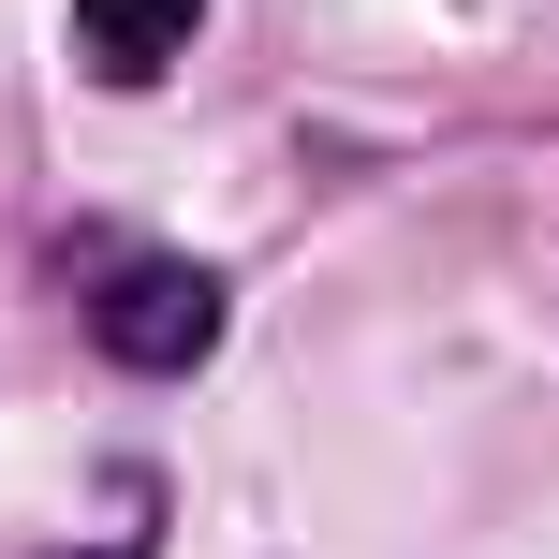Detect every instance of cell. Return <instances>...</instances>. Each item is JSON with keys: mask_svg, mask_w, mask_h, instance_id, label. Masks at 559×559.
I'll return each mask as SVG.
<instances>
[{"mask_svg": "<svg viewBox=\"0 0 559 559\" xmlns=\"http://www.w3.org/2000/svg\"><path fill=\"white\" fill-rule=\"evenodd\" d=\"M88 338H104L118 368H206L222 354V280L147 251V265H104L88 280Z\"/></svg>", "mask_w": 559, "mask_h": 559, "instance_id": "cell-1", "label": "cell"}, {"mask_svg": "<svg viewBox=\"0 0 559 559\" xmlns=\"http://www.w3.org/2000/svg\"><path fill=\"white\" fill-rule=\"evenodd\" d=\"M192 15L206 0H74V45H88V74H163L192 45Z\"/></svg>", "mask_w": 559, "mask_h": 559, "instance_id": "cell-2", "label": "cell"}, {"mask_svg": "<svg viewBox=\"0 0 559 559\" xmlns=\"http://www.w3.org/2000/svg\"><path fill=\"white\" fill-rule=\"evenodd\" d=\"M74 559H147V545H74Z\"/></svg>", "mask_w": 559, "mask_h": 559, "instance_id": "cell-3", "label": "cell"}]
</instances>
